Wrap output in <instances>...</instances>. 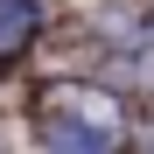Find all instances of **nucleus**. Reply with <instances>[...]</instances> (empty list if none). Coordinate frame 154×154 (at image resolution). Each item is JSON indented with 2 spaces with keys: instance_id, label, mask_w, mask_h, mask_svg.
Listing matches in <instances>:
<instances>
[{
  "instance_id": "f257e3e1",
  "label": "nucleus",
  "mask_w": 154,
  "mask_h": 154,
  "mask_svg": "<svg viewBox=\"0 0 154 154\" xmlns=\"http://www.w3.org/2000/svg\"><path fill=\"white\" fill-rule=\"evenodd\" d=\"M35 133L49 147H112L126 133V98L105 84H49L35 91Z\"/></svg>"
},
{
  "instance_id": "f03ea898",
  "label": "nucleus",
  "mask_w": 154,
  "mask_h": 154,
  "mask_svg": "<svg viewBox=\"0 0 154 154\" xmlns=\"http://www.w3.org/2000/svg\"><path fill=\"white\" fill-rule=\"evenodd\" d=\"M42 35V0H0V70Z\"/></svg>"
}]
</instances>
